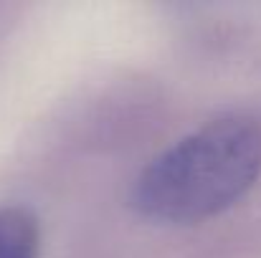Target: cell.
Instances as JSON below:
<instances>
[{"label":"cell","mask_w":261,"mask_h":258,"mask_svg":"<svg viewBox=\"0 0 261 258\" xmlns=\"http://www.w3.org/2000/svg\"><path fill=\"white\" fill-rule=\"evenodd\" d=\"M41 225L23 205L0 208V258H38Z\"/></svg>","instance_id":"obj_2"},{"label":"cell","mask_w":261,"mask_h":258,"mask_svg":"<svg viewBox=\"0 0 261 258\" xmlns=\"http://www.w3.org/2000/svg\"><path fill=\"white\" fill-rule=\"evenodd\" d=\"M261 177V122L226 114L160 152L132 187L135 210L158 223H200L233 208Z\"/></svg>","instance_id":"obj_1"}]
</instances>
